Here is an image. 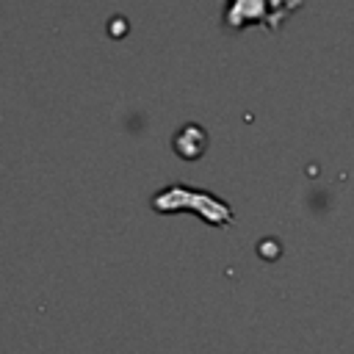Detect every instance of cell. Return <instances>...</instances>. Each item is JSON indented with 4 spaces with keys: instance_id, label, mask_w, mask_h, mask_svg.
I'll use <instances>...</instances> for the list:
<instances>
[{
    "instance_id": "6da1fadb",
    "label": "cell",
    "mask_w": 354,
    "mask_h": 354,
    "mask_svg": "<svg viewBox=\"0 0 354 354\" xmlns=\"http://www.w3.org/2000/svg\"><path fill=\"white\" fill-rule=\"evenodd\" d=\"M152 207L158 213H174V210H191L196 216H202L207 224H216V227H224V224H232L235 213L232 207L210 194V191H196V188H185V185H169L163 191H158L152 196Z\"/></svg>"
},
{
    "instance_id": "7a4b0ae2",
    "label": "cell",
    "mask_w": 354,
    "mask_h": 354,
    "mask_svg": "<svg viewBox=\"0 0 354 354\" xmlns=\"http://www.w3.org/2000/svg\"><path fill=\"white\" fill-rule=\"evenodd\" d=\"M205 144H207V136H205V127L199 124H185L177 136H174V149L180 158L185 160H194L205 152Z\"/></svg>"
}]
</instances>
